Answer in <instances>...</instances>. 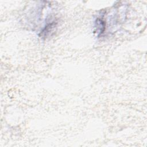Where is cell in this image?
Returning a JSON list of instances; mask_svg holds the SVG:
<instances>
[{
    "label": "cell",
    "instance_id": "1",
    "mask_svg": "<svg viewBox=\"0 0 147 147\" xmlns=\"http://www.w3.org/2000/svg\"><path fill=\"white\" fill-rule=\"evenodd\" d=\"M95 25L97 28V30H99V34L102 33L104 32L105 28V23L104 22V21L102 19L98 18L97 20H96Z\"/></svg>",
    "mask_w": 147,
    "mask_h": 147
}]
</instances>
